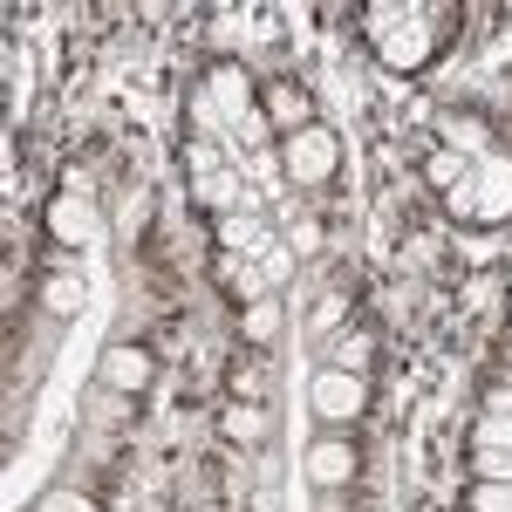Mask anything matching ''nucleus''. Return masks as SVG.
Masks as SVG:
<instances>
[{"instance_id":"18","label":"nucleus","mask_w":512,"mask_h":512,"mask_svg":"<svg viewBox=\"0 0 512 512\" xmlns=\"http://www.w3.org/2000/svg\"><path fill=\"white\" fill-rule=\"evenodd\" d=\"M472 472L478 478H512V451H472Z\"/></svg>"},{"instance_id":"9","label":"nucleus","mask_w":512,"mask_h":512,"mask_svg":"<svg viewBox=\"0 0 512 512\" xmlns=\"http://www.w3.org/2000/svg\"><path fill=\"white\" fill-rule=\"evenodd\" d=\"M280 328H287V301H280V294H253V301L239 308V342H253V349H267Z\"/></svg>"},{"instance_id":"6","label":"nucleus","mask_w":512,"mask_h":512,"mask_svg":"<svg viewBox=\"0 0 512 512\" xmlns=\"http://www.w3.org/2000/svg\"><path fill=\"white\" fill-rule=\"evenodd\" d=\"M260 117L274 123L280 137L308 130V123H321V117H315V89H308V82H294V76H280L274 89H267V110H260Z\"/></svg>"},{"instance_id":"8","label":"nucleus","mask_w":512,"mask_h":512,"mask_svg":"<svg viewBox=\"0 0 512 512\" xmlns=\"http://www.w3.org/2000/svg\"><path fill=\"white\" fill-rule=\"evenodd\" d=\"M478 226H506L512 219V158H492L478 171V198H472Z\"/></svg>"},{"instance_id":"20","label":"nucleus","mask_w":512,"mask_h":512,"mask_svg":"<svg viewBox=\"0 0 512 512\" xmlns=\"http://www.w3.org/2000/svg\"><path fill=\"white\" fill-rule=\"evenodd\" d=\"M185 164H192V171H212L219 151H212V144H185Z\"/></svg>"},{"instance_id":"7","label":"nucleus","mask_w":512,"mask_h":512,"mask_svg":"<svg viewBox=\"0 0 512 512\" xmlns=\"http://www.w3.org/2000/svg\"><path fill=\"white\" fill-rule=\"evenodd\" d=\"M205 89H212V103H219L226 123H253L260 117V110H253V76H246V62H212Z\"/></svg>"},{"instance_id":"4","label":"nucleus","mask_w":512,"mask_h":512,"mask_svg":"<svg viewBox=\"0 0 512 512\" xmlns=\"http://www.w3.org/2000/svg\"><path fill=\"white\" fill-rule=\"evenodd\" d=\"M355 472H362L355 431H321L315 444H308V485H315V492H342V485H355Z\"/></svg>"},{"instance_id":"11","label":"nucleus","mask_w":512,"mask_h":512,"mask_svg":"<svg viewBox=\"0 0 512 512\" xmlns=\"http://www.w3.org/2000/svg\"><path fill=\"white\" fill-rule=\"evenodd\" d=\"M48 233L62 239V246H82V233H89V212H82L76 198H55V205H48Z\"/></svg>"},{"instance_id":"22","label":"nucleus","mask_w":512,"mask_h":512,"mask_svg":"<svg viewBox=\"0 0 512 512\" xmlns=\"http://www.w3.org/2000/svg\"><path fill=\"white\" fill-rule=\"evenodd\" d=\"M506 294H512V260H506Z\"/></svg>"},{"instance_id":"3","label":"nucleus","mask_w":512,"mask_h":512,"mask_svg":"<svg viewBox=\"0 0 512 512\" xmlns=\"http://www.w3.org/2000/svg\"><path fill=\"white\" fill-rule=\"evenodd\" d=\"M308 410L321 417V431H355L362 410H369V376H349V369L321 362L308 376Z\"/></svg>"},{"instance_id":"19","label":"nucleus","mask_w":512,"mask_h":512,"mask_svg":"<svg viewBox=\"0 0 512 512\" xmlns=\"http://www.w3.org/2000/svg\"><path fill=\"white\" fill-rule=\"evenodd\" d=\"M485 410H492V417H512V383H492V390H485Z\"/></svg>"},{"instance_id":"21","label":"nucleus","mask_w":512,"mask_h":512,"mask_svg":"<svg viewBox=\"0 0 512 512\" xmlns=\"http://www.w3.org/2000/svg\"><path fill=\"white\" fill-rule=\"evenodd\" d=\"M506 355H512V321H506Z\"/></svg>"},{"instance_id":"17","label":"nucleus","mask_w":512,"mask_h":512,"mask_svg":"<svg viewBox=\"0 0 512 512\" xmlns=\"http://www.w3.org/2000/svg\"><path fill=\"white\" fill-rule=\"evenodd\" d=\"M35 512H103L89 492H76V485H55V492H41V506Z\"/></svg>"},{"instance_id":"10","label":"nucleus","mask_w":512,"mask_h":512,"mask_svg":"<svg viewBox=\"0 0 512 512\" xmlns=\"http://www.w3.org/2000/svg\"><path fill=\"white\" fill-rule=\"evenodd\" d=\"M424 178H431L437 192L451 198V205H472V192H465V178H472V164L458 158V151H437L431 164H424Z\"/></svg>"},{"instance_id":"16","label":"nucleus","mask_w":512,"mask_h":512,"mask_svg":"<svg viewBox=\"0 0 512 512\" xmlns=\"http://www.w3.org/2000/svg\"><path fill=\"white\" fill-rule=\"evenodd\" d=\"M472 451H512V417H478V431H472Z\"/></svg>"},{"instance_id":"2","label":"nucleus","mask_w":512,"mask_h":512,"mask_svg":"<svg viewBox=\"0 0 512 512\" xmlns=\"http://www.w3.org/2000/svg\"><path fill=\"white\" fill-rule=\"evenodd\" d=\"M280 171H287L301 192H321V185H335V171H342V137H335L328 123H308V130L280 137Z\"/></svg>"},{"instance_id":"1","label":"nucleus","mask_w":512,"mask_h":512,"mask_svg":"<svg viewBox=\"0 0 512 512\" xmlns=\"http://www.w3.org/2000/svg\"><path fill=\"white\" fill-rule=\"evenodd\" d=\"M362 28L376 41V55H383V69L390 76H417L424 62H431V21L417 14V7H390V0H376V7H362Z\"/></svg>"},{"instance_id":"14","label":"nucleus","mask_w":512,"mask_h":512,"mask_svg":"<svg viewBox=\"0 0 512 512\" xmlns=\"http://www.w3.org/2000/svg\"><path fill=\"white\" fill-rule=\"evenodd\" d=\"M41 308H48V315H76V308H82V280L48 274V280H41Z\"/></svg>"},{"instance_id":"15","label":"nucleus","mask_w":512,"mask_h":512,"mask_svg":"<svg viewBox=\"0 0 512 512\" xmlns=\"http://www.w3.org/2000/svg\"><path fill=\"white\" fill-rule=\"evenodd\" d=\"M328 362L349 369V376H369V335H335L328 342Z\"/></svg>"},{"instance_id":"13","label":"nucleus","mask_w":512,"mask_h":512,"mask_svg":"<svg viewBox=\"0 0 512 512\" xmlns=\"http://www.w3.org/2000/svg\"><path fill=\"white\" fill-rule=\"evenodd\" d=\"M465 512H512V478H472Z\"/></svg>"},{"instance_id":"12","label":"nucleus","mask_w":512,"mask_h":512,"mask_svg":"<svg viewBox=\"0 0 512 512\" xmlns=\"http://www.w3.org/2000/svg\"><path fill=\"white\" fill-rule=\"evenodd\" d=\"M219 431L239 437V444H260V437H267V410H260V403H233V410L219 417Z\"/></svg>"},{"instance_id":"5","label":"nucleus","mask_w":512,"mask_h":512,"mask_svg":"<svg viewBox=\"0 0 512 512\" xmlns=\"http://www.w3.org/2000/svg\"><path fill=\"white\" fill-rule=\"evenodd\" d=\"M96 376H103L110 396H144L151 383H158V355L144 349V342H110L103 362H96Z\"/></svg>"}]
</instances>
